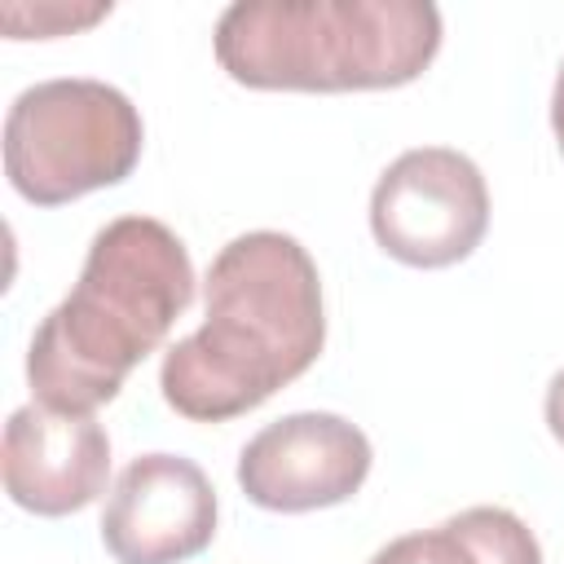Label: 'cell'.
Returning a JSON list of instances; mask_svg holds the SVG:
<instances>
[{
    "label": "cell",
    "instance_id": "cell-1",
    "mask_svg": "<svg viewBox=\"0 0 564 564\" xmlns=\"http://www.w3.org/2000/svg\"><path fill=\"white\" fill-rule=\"evenodd\" d=\"M326 344L313 256L278 229L225 242L207 269L203 326L163 352V401L194 423H225L300 379Z\"/></svg>",
    "mask_w": 564,
    "mask_h": 564
},
{
    "label": "cell",
    "instance_id": "cell-2",
    "mask_svg": "<svg viewBox=\"0 0 564 564\" xmlns=\"http://www.w3.org/2000/svg\"><path fill=\"white\" fill-rule=\"evenodd\" d=\"M194 300L185 242L154 216H119L93 234L70 295L35 326L26 383L40 405L93 414L163 344Z\"/></svg>",
    "mask_w": 564,
    "mask_h": 564
},
{
    "label": "cell",
    "instance_id": "cell-3",
    "mask_svg": "<svg viewBox=\"0 0 564 564\" xmlns=\"http://www.w3.org/2000/svg\"><path fill=\"white\" fill-rule=\"evenodd\" d=\"M212 48L247 88H401L432 66L441 9L427 0H238L220 13Z\"/></svg>",
    "mask_w": 564,
    "mask_h": 564
},
{
    "label": "cell",
    "instance_id": "cell-4",
    "mask_svg": "<svg viewBox=\"0 0 564 564\" xmlns=\"http://www.w3.org/2000/svg\"><path fill=\"white\" fill-rule=\"evenodd\" d=\"M145 128L106 79H44L4 115V176L35 207H62L132 176Z\"/></svg>",
    "mask_w": 564,
    "mask_h": 564
},
{
    "label": "cell",
    "instance_id": "cell-5",
    "mask_svg": "<svg viewBox=\"0 0 564 564\" xmlns=\"http://www.w3.org/2000/svg\"><path fill=\"white\" fill-rule=\"evenodd\" d=\"M489 229V189L480 167L449 145H419L392 159L370 194L375 242L410 269L467 260Z\"/></svg>",
    "mask_w": 564,
    "mask_h": 564
},
{
    "label": "cell",
    "instance_id": "cell-6",
    "mask_svg": "<svg viewBox=\"0 0 564 564\" xmlns=\"http://www.w3.org/2000/svg\"><path fill=\"white\" fill-rule=\"evenodd\" d=\"M370 441L330 410L282 414L238 454V485L264 511H322L348 502L370 476Z\"/></svg>",
    "mask_w": 564,
    "mask_h": 564
},
{
    "label": "cell",
    "instance_id": "cell-7",
    "mask_svg": "<svg viewBox=\"0 0 564 564\" xmlns=\"http://www.w3.org/2000/svg\"><path fill=\"white\" fill-rule=\"evenodd\" d=\"M216 538V489L194 458H132L101 511V542L119 564H185Z\"/></svg>",
    "mask_w": 564,
    "mask_h": 564
},
{
    "label": "cell",
    "instance_id": "cell-8",
    "mask_svg": "<svg viewBox=\"0 0 564 564\" xmlns=\"http://www.w3.org/2000/svg\"><path fill=\"white\" fill-rule=\"evenodd\" d=\"M4 489L31 516H70L97 502L110 476V436L93 414H62L40 401L4 423Z\"/></svg>",
    "mask_w": 564,
    "mask_h": 564
},
{
    "label": "cell",
    "instance_id": "cell-9",
    "mask_svg": "<svg viewBox=\"0 0 564 564\" xmlns=\"http://www.w3.org/2000/svg\"><path fill=\"white\" fill-rule=\"evenodd\" d=\"M370 564H542V546L516 511L467 507L436 529L392 538Z\"/></svg>",
    "mask_w": 564,
    "mask_h": 564
},
{
    "label": "cell",
    "instance_id": "cell-10",
    "mask_svg": "<svg viewBox=\"0 0 564 564\" xmlns=\"http://www.w3.org/2000/svg\"><path fill=\"white\" fill-rule=\"evenodd\" d=\"M546 427L564 445V370H555L546 383Z\"/></svg>",
    "mask_w": 564,
    "mask_h": 564
},
{
    "label": "cell",
    "instance_id": "cell-11",
    "mask_svg": "<svg viewBox=\"0 0 564 564\" xmlns=\"http://www.w3.org/2000/svg\"><path fill=\"white\" fill-rule=\"evenodd\" d=\"M551 128H555V141H560V154H564V66H560L555 93H551Z\"/></svg>",
    "mask_w": 564,
    "mask_h": 564
}]
</instances>
